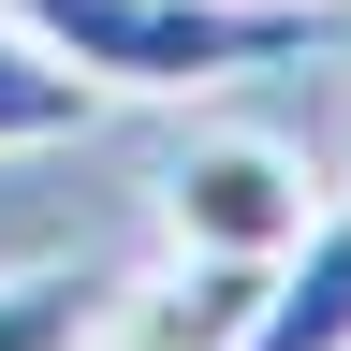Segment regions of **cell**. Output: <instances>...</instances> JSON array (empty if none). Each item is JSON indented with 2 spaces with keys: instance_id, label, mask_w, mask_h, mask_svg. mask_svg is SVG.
<instances>
[{
  "instance_id": "1",
  "label": "cell",
  "mask_w": 351,
  "mask_h": 351,
  "mask_svg": "<svg viewBox=\"0 0 351 351\" xmlns=\"http://www.w3.org/2000/svg\"><path fill=\"white\" fill-rule=\"evenodd\" d=\"M103 103H205L337 29V0H15Z\"/></svg>"
},
{
  "instance_id": "4",
  "label": "cell",
  "mask_w": 351,
  "mask_h": 351,
  "mask_svg": "<svg viewBox=\"0 0 351 351\" xmlns=\"http://www.w3.org/2000/svg\"><path fill=\"white\" fill-rule=\"evenodd\" d=\"M234 351H351V205L307 219V249L278 263V293H263V322Z\"/></svg>"
},
{
  "instance_id": "3",
  "label": "cell",
  "mask_w": 351,
  "mask_h": 351,
  "mask_svg": "<svg viewBox=\"0 0 351 351\" xmlns=\"http://www.w3.org/2000/svg\"><path fill=\"white\" fill-rule=\"evenodd\" d=\"M278 293V263H161V278L103 293V337L88 351H234Z\"/></svg>"
},
{
  "instance_id": "5",
  "label": "cell",
  "mask_w": 351,
  "mask_h": 351,
  "mask_svg": "<svg viewBox=\"0 0 351 351\" xmlns=\"http://www.w3.org/2000/svg\"><path fill=\"white\" fill-rule=\"evenodd\" d=\"M88 117H103V88L0 0V161H15V147H59V132H88Z\"/></svg>"
},
{
  "instance_id": "2",
  "label": "cell",
  "mask_w": 351,
  "mask_h": 351,
  "mask_svg": "<svg viewBox=\"0 0 351 351\" xmlns=\"http://www.w3.org/2000/svg\"><path fill=\"white\" fill-rule=\"evenodd\" d=\"M322 205L337 191L278 147V132H191V147L161 161V234H176V263H293Z\"/></svg>"
},
{
  "instance_id": "6",
  "label": "cell",
  "mask_w": 351,
  "mask_h": 351,
  "mask_svg": "<svg viewBox=\"0 0 351 351\" xmlns=\"http://www.w3.org/2000/svg\"><path fill=\"white\" fill-rule=\"evenodd\" d=\"M103 263H0V351H88L103 337Z\"/></svg>"
}]
</instances>
